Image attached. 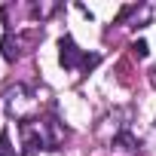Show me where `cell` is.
<instances>
[{
    "mask_svg": "<svg viewBox=\"0 0 156 156\" xmlns=\"http://www.w3.org/2000/svg\"><path fill=\"white\" fill-rule=\"evenodd\" d=\"M58 61H61L64 70H76V67H83L86 55L80 52V46H76L70 37H61L58 40Z\"/></svg>",
    "mask_w": 156,
    "mask_h": 156,
    "instance_id": "cell-1",
    "label": "cell"
},
{
    "mask_svg": "<svg viewBox=\"0 0 156 156\" xmlns=\"http://www.w3.org/2000/svg\"><path fill=\"white\" fill-rule=\"evenodd\" d=\"M3 58H6V61H16V58H19V46H16L12 34L3 37Z\"/></svg>",
    "mask_w": 156,
    "mask_h": 156,
    "instance_id": "cell-2",
    "label": "cell"
},
{
    "mask_svg": "<svg viewBox=\"0 0 156 156\" xmlns=\"http://www.w3.org/2000/svg\"><path fill=\"white\" fill-rule=\"evenodd\" d=\"M0 156H16V147L9 144V132H0Z\"/></svg>",
    "mask_w": 156,
    "mask_h": 156,
    "instance_id": "cell-3",
    "label": "cell"
},
{
    "mask_svg": "<svg viewBox=\"0 0 156 156\" xmlns=\"http://www.w3.org/2000/svg\"><path fill=\"white\" fill-rule=\"evenodd\" d=\"M113 144H122V147H126V150H138V141H135V138H132V135H129V132H122V135H119V138H116V141H113Z\"/></svg>",
    "mask_w": 156,
    "mask_h": 156,
    "instance_id": "cell-4",
    "label": "cell"
},
{
    "mask_svg": "<svg viewBox=\"0 0 156 156\" xmlns=\"http://www.w3.org/2000/svg\"><path fill=\"white\" fill-rule=\"evenodd\" d=\"M135 52H138V58H147L150 55V46H147V40H135V46H132Z\"/></svg>",
    "mask_w": 156,
    "mask_h": 156,
    "instance_id": "cell-5",
    "label": "cell"
}]
</instances>
